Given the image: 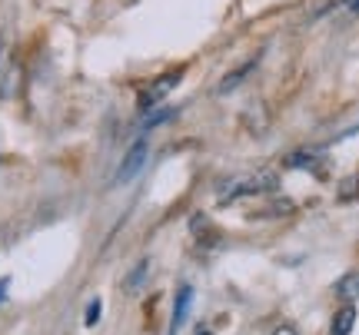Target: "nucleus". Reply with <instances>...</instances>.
Masks as SVG:
<instances>
[{"label": "nucleus", "instance_id": "obj_1", "mask_svg": "<svg viewBox=\"0 0 359 335\" xmlns=\"http://www.w3.org/2000/svg\"><path fill=\"white\" fill-rule=\"evenodd\" d=\"M280 190V173L276 169H250V173H240V176H230L226 183L217 186L219 203H236V199H246V196H269Z\"/></svg>", "mask_w": 359, "mask_h": 335}, {"label": "nucleus", "instance_id": "obj_2", "mask_svg": "<svg viewBox=\"0 0 359 335\" xmlns=\"http://www.w3.org/2000/svg\"><path fill=\"white\" fill-rule=\"evenodd\" d=\"M183 66H177V70H167V73H160V77H154L147 87L140 90V97H137V104H140V110L147 113V110H156V106L167 100L170 93L180 87V80H183Z\"/></svg>", "mask_w": 359, "mask_h": 335}, {"label": "nucleus", "instance_id": "obj_3", "mask_svg": "<svg viewBox=\"0 0 359 335\" xmlns=\"http://www.w3.org/2000/svg\"><path fill=\"white\" fill-rule=\"evenodd\" d=\"M147 159H150V143H147V136H140V140L130 143V150L123 153V159H120V169H116V183H130L140 176V169L147 166Z\"/></svg>", "mask_w": 359, "mask_h": 335}, {"label": "nucleus", "instance_id": "obj_4", "mask_svg": "<svg viewBox=\"0 0 359 335\" xmlns=\"http://www.w3.org/2000/svg\"><path fill=\"white\" fill-rule=\"evenodd\" d=\"M193 309V285H180L177 296H173V315H170V332H177V329H183L187 325V315H190Z\"/></svg>", "mask_w": 359, "mask_h": 335}, {"label": "nucleus", "instance_id": "obj_5", "mask_svg": "<svg viewBox=\"0 0 359 335\" xmlns=\"http://www.w3.org/2000/svg\"><path fill=\"white\" fill-rule=\"evenodd\" d=\"M353 325H356V306L346 302L343 309H336L333 322H330V335H349L353 332Z\"/></svg>", "mask_w": 359, "mask_h": 335}, {"label": "nucleus", "instance_id": "obj_6", "mask_svg": "<svg viewBox=\"0 0 359 335\" xmlns=\"http://www.w3.org/2000/svg\"><path fill=\"white\" fill-rule=\"evenodd\" d=\"M190 229H193V236H196V239H200V243L219 245V232L213 229V222L206 220L203 213H193V216H190Z\"/></svg>", "mask_w": 359, "mask_h": 335}, {"label": "nucleus", "instance_id": "obj_7", "mask_svg": "<svg viewBox=\"0 0 359 335\" xmlns=\"http://www.w3.org/2000/svg\"><path fill=\"white\" fill-rule=\"evenodd\" d=\"M257 57H253V60H246L243 66H236V70H233V73H226V77L219 80V87H217V93H230V90H236V87H240V83H243L246 77H250V73H253V70H257Z\"/></svg>", "mask_w": 359, "mask_h": 335}, {"label": "nucleus", "instance_id": "obj_8", "mask_svg": "<svg viewBox=\"0 0 359 335\" xmlns=\"http://www.w3.org/2000/svg\"><path fill=\"white\" fill-rule=\"evenodd\" d=\"M336 296L343 302H356L359 299V272H346L339 283H336Z\"/></svg>", "mask_w": 359, "mask_h": 335}, {"label": "nucleus", "instance_id": "obj_9", "mask_svg": "<svg viewBox=\"0 0 359 335\" xmlns=\"http://www.w3.org/2000/svg\"><path fill=\"white\" fill-rule=\"evenodd\" d=\"M147 269H150L147 259H140V262L133 266V272H130V279H127V292H137V289H140L143 279H147Z\"/></svg>", "mask_w": 359, "mask_h": 335}, {"label": "nucleus", "instance_id": "obj_10", "mask_svg": "<svg viewBox=\"0 0 359 335\" xmlns=\"http://www.w3.org/2000/svg\"><path fill=\"white\" fill-rule=\"evenodd\" d=\"M100 312H103V302H100V299H90L87 312H83V325H87V329H93V325L100 322Z\"/></svg>", "mask_w": 359, "mask_h": 335}, {"label": "nucleus", "instance_id": "obj_11", "mask_svg": "<svg viewBox=\"0 0 359 335\" xmlns=\"http://www.w3.org/2000/svg\"><path fill=\"white\" fill-rule=\"evenodd\" d=\"M313 159H316V150H299V153L286 156V166H309Z\"/></svg>", "mask_w": 359, "mask_h": 335}, {"label": "nucleus", "instance_id": "obj_12", "mask_svg": "<svg viewBox=\"0 0 359 335\" xmlns=\"http://www.w3.org/2000/svg\"><path fill=\"white\" fill-rule=\"evenodd\" d=\"M170 116H177L173 110H156V113H150L147 120H143V129H154V127H160V123H167Z\"/></svg>", "mask_w": 359, "mask_h": 335}, {"label": "nucleus", "instance_id": "obj_13", "mask_svg": "<svg viewBox=\"0 0 359 335\" xmlns=\"http://www.w3.org/2000/svg\"><path fill=\"white\" fill-rule=\"evenodd\" d=\"M7 292H11V279H0V306L7 302Z\"/></svg>", "mask_w": 359, "mask_h": 335}, {"label": "nucleus", "instance_id": "obj_14", "mask_svg": "<svg viewBox=\"0 0 359 335\" xmlns=\"http://www.w3.org/2000/svg\"><path fill=\"white\" fill-rule=\"evenodd\" d=\"M273 335H299V332H296L293 325H280V329H276V332H273Z\"/></svg>", "mask_w": 359, "mask_h": 335}, {"label": "nucleus", "instance_id": "obj_15", "mask_svg": "<svg viewBox=\"0 0 359 335\" xmlns=\"http://www.w3.org/2000/svg\"><path fill=\"white\" fill-rule=\"evenodd\" d=\"M349 10H353V13H359V0H349Z\"/></svg>", "mask_w": 359, "mask_h": 335}, {"label": "nucleus", "instance_id": "obj_16", "mask_svg": "<svg viewBox=\"0 0 359 335\" xmlns=\"http://www.w3.org/2000/svg\"><path fill=\"white\" fill-rule=\"evenodd\" d=\"M196 335H213V332H210L206 325H200V329H196Z\"/></svg>", "mask_w": 359, "mask_h": 335}]
</instances>
